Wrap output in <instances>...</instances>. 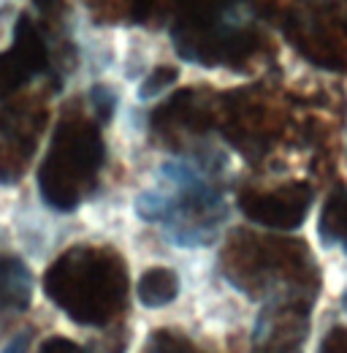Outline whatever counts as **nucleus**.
<instances>
[{
  "label": "nucleus",
  "mask_w": 347,
  "mask_h": 353,
  "mask_svg": "<svg viewBox=\"0 0 347 353\" xmlns=\"http://www.w3.org/2000/svg\"><path fill=\"white\" fill-rule=\"evenodd\" d=\"M33 296V277L17 256H0V307L25 310Z\"/></svg>",
  "instance_id": "6"
},
{
  "label": "nucleus",
  "mask_w": 347,
  "mask_h": 353,
  "mask_svg": "<svg viewBox=\"0 0 347 353\" xmlns=\"http://www.w3.org/2000/svg\"><path fill=\"white\" fill-rule=\"evenodd\" d=\"M25 348H28V337L22 334V337H17V340H14V343H11L3 353H25Z\"/></svg>",
  "instance_id": "14"
},
{
  "label": "nucleus",
  "mask_w": 347,
  "mask_h": 353,
  "mask_svg": "<svg viewBox=\"0 0 347 353\" xmlns=\"http://www.w3.org/2000/svg\"><path fill=\"white\" fill-rule=\"evenodd\" d=\"M49 65V49L39 25L30 17H22L14 30V44L8 52H0V98L22 90L36 74Z\"/></svg>",
  "instance_id": "3"
},
{
  "label": "nucleus",
  "mask_w": 347,
  "mask_h": 353,
  "mask_svg": "<svg viewBox=\"0 0 347 353\" xmlns=\"http://www.w3.org/2000/svg\"><path fill=\"white\" fill-rule=\"evenodd\" d=\"M309 199H312L309 185L291 182L285 188L266 190V193L247 190V193H242L239 207L253 223L269 225V228H296L306 218Z\"/></svg>",
  "instance_id": "4"
},
{
  "label": "nucleus",
  "mask_w": 347,
  "mask_h": 353,
  "mask_svg": "<svg viewBox=\"0 0 347 353\" xmlns=\"http://www.w3.org/2000/svg\"><path fill=\"white\" fill-rule=\"evenodd\" d=\"M43 291L76 323L106 326L125 305L128 272L114 250L76 245L46 269Z\"/></svg>",
  "instance_id": "1"
},
{
  "label": "nucleus",
  "mask_w": 347,
  "mask_h": 353,
  "mask_svg": "<svg viewBox=\"0 0 347 353\" xmlns=\"http://www.w3.org/2000/svg\"><path fill=\"white\" fill-rule=\"evenodd\" d=\"M141 353H193V348H190V343L182 334L169 332V329H160V332H155L147 340V345H144Z\"/></svg>",
  "instance_id": "10"
},
{
  "label": "nucleus",
  "mask_w": 347,
  "mask_h": 353,
  "mask_svg": "<svg viewBox=\"0 0 347 353\" xmlns=\"http://www.w3.org/2000/svg\"><path fill=\"white\" fill-rule=\"evenodd\" d=\"M103 166V139L85 114H63L39 169L43 201L60 212L76 210L92 193Z\"/></svg>",
  "instance_id": "2"
},
{
  "label": "nucleus",
  "mask_w": 347,
  "mask_h": 353,
  "mask_svg": "<svg viewBox=\"0 0 347 353\" xmlns=\"http://www.w3.org/2000/svg\"><path fill=\"white\" fill-rule=\"evenodd\" d=\"M39 353H87L82 345H76L74 340H68V337H49V340H43Z\"/></svg>",
  "instance_id": "11"
},
{
  "label": "nucleus",
  "mask_w": 347,
  "mask_h": 353,
  "mask_svg": "<svg viewBox=\"0 0 347 353\" xmlns=\"http://www.w3.org/2000/svg\"><path fill=\"white\" fill-rule=\"evenodd\" d=\"M176 288H179V283H176V274H174L171 269L152 266L138 280V299L147 307H163V305L174 302Z\"/></svg>",
  "instance_id": "7"
},
{
  "label": "nucleus",
  "mask_w": 347,
  "mask_h": 353,
  "mask_svg": "<svg viewBox=\"0 0 347 353\" xmlns=\"http://www.w3.org/2000/svg\"><path fill=\"white\" fill-rule=\"evenodd\" d=\"M320 236L326 242H339L347 250V190L334 193L320 215Z\"/></svg>",
  "instance_id": "8"
},
{
  "label": "nucleus",
  "mask_w": 347,
  "mask_h": 353,
  "mask_svg": "<svg viewBox=\"0 0 347 353\" xmlns=\"http://www.w3.org/2000/svg\"><path fill=\"white\" fill-rule=\"evenodd\" d=\"M36 147L14 139H0V182H19L30 166Z\"/></svg>",
  "instance_id": "9"
},
{
  "label": "nucleus",
  "mask_w": 347,
  "mask_h": 353,
  "mask_svg": "<svg viewBox=\"0 0 347 353\" xmlns=\"http://www.w3.org/2000/svg\"><path fill=\"white\" fill-rule=\"evenodd\" d=\"M174 79H176V74H174L171 68H158V71H155V77H149V79L144 82L141 95H155L158 90H163L166 85H171Z\"/></svg>",
  "instance_id": "13"
},
{
  "label": "nucleus",
  "mask_w": 347,
  "mask_h": 353,
  "mask_svg": "<svg viewBox=\"0 0 347 353\" xmlns=\"http://www.w3.org/2000/svg\"><path fill=\"white\" fill-rule=\"evenodd\" d=\"M43 125H46V109L39 101H14L0 109V139H14L36 147Z\"/></svg>",
  "instance_id": "5"
},
{
  "label": "nucleus",
  "mask_w": 347,
  "mask_h": 353,
  "mask_svg": "<svg viewBox=\"0 0 347 353\" xmlns=\"http://www.w3.org/2000/svg\"><path fill=\"white\" fill-rule=\"evenodd\" d=\"M320 353H347V329L342 326L331 329L320 345Z\"/></svg>",
  "instance_id": "12"
}]
</instances>
